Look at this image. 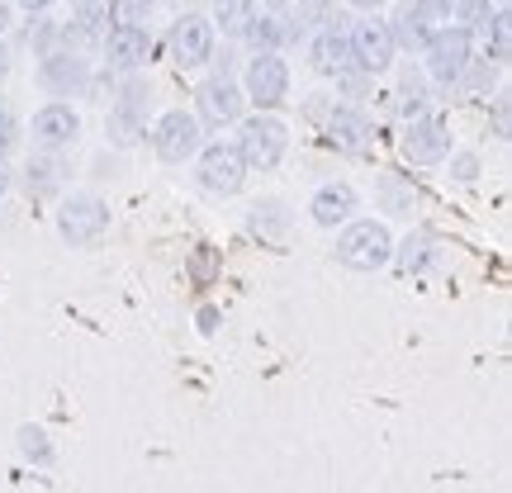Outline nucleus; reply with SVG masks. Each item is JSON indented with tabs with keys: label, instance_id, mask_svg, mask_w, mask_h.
Masks as SVG:
<instances>
[{
	"label": "nucleus",
	"instance_id": "1",
	"mask_svg": "<svg viewBox=\"0 0 512 493\" xmlns=\"http://www.w3.org/2000/svg\"><path fill=\"white\" fill-rule=\"evenodd\" d=\"M152 119H157V86L138 72L119 76V91H114L110 114H105V143L119 147V152L138 147L147 138Z\"/></svg>",
	"mask_w": 512,
	"mask_h": 493
},
{
	"label": "nucleus",
	"instance_id": "2",
	"mask_svg": "<svg viewBox=\"0 0 512 493\" xmlns=\"http://www.w3.org/2000/svg\"><path fill=\"white\" fill-rule=\"evenodd\" d=\"M233 128H238L233 147H238V157L247 171H275V166L285 162V152H290V124L275 110L242 114Z\"/></svg>",
	"mask_w": 512,
	"mask_h": 493
},
{
	"label": "nucleus",
	"instance_id": "3",
	"mask_svg": "<svg viewBox=\"0 0 512 493\" xmlns=\"http://www.w3.org/2000/svg\"><path fill=\"white\" fill-rule=\"evenodd\" d=\"M337 266H347V271H384L389 266V256H394V233H389V223L380 219H347L342 223V233H337Z\"/></svg>",
	"mask_w": 512,
	"mask_h": 493
},
{
	"label": "nucleus",
	"instance_id": "4",
	"mask_svg": "<svg viewBox=\"0 0 512 493\" xmlns=\"http://www.w3.org/2000/svg\"><path fill=\"white\" fill-rule=\"evenodd\" d=\"M470 62H475V34H465L460 24H441V29H432V38L422 43V72H427V81L441 86V91H451Z\"/></svg>",
	"mask_w": 512,
	"mask_h": 493
},
{
	"label": "nucleus",
	"instance_id": "5",
	"mask_svg": "<svg viewBox=\"0 0 512 493\" xmlns=\"http://www.w3.org/2000/svg\"><path fill=\"white\" fill-rule=\"evenodd\" d=\"M105 233H110V204L95 190L57 195V238L67 247H95Z\"/></svg>",
	"mask_w": 512,
	"mask_h": 493
},
{
	"label": "nucleus",
	"instance_id": "6",
	"mask_svg": "<svg viewBox=\"0 0 512 493\" xmlns=\"http://www.w3.org/2000/svg\"><path fill=\"white\" fill-rule=\"evenodd\" d=\"M34 81L43 95H53V100H72V95H91L95 86V67L86 53H72V48H48V53L38 57L34 67Z\"/></svg>",
	"mask_w": 512,
	"mask_h": 493
},
{
	"label": "nucleus",
	"instance_id": "7",
	"mask_svg": "<svg viewBox=\"0 0 512 493\" xmlns=\"http://www.w3.org/2000/svg\"><path fill=\"white\" fill-rule=\"evenodd\" d=\"M147 143H152V152H157L162 166H185V162H195V152L204 147V128L190 110H166L152 119Z\"/></svg>",
	"mask_w": 512,
	"mask_h": 493
},
{
	"label": "nucleus",
	"instance_id": "8",
	"mask_svg": "<svg viewBox=\"0 0 512 493\" xmlns=\"http://www.w3.org/2000/svg\"><path fill=\"white\" fill-rule=\"evenodd\" d=\"M195 119H200L204 133H223V128H233L247 114V95H242L238 76H204L200 86H195Z\"/></svg>",
	"mask_w": 512,
	"mask_h": 493
},
{
	"label": "nucleus",
	"instance_id": "9",
	"mask_svg": "<svg viewBox=\"0 0 512 493\" xmlns=\"http://www.w3.org/2000/svg\"><path fill=\"white\" fill-rule=\"evenodd\" d=\"M242 95L256 110H280L290 100V62L280 53H252L242 67Z\"/></svg>",
	"mask_w": 512,
	"mask_h": 493
},
{
	"label": "nucleus",
	"instance_id": "10",
	"mask_svg": "<svg viewBox=\"0 0 512 493\" xmlns=\"http://www.w3.org/2000/svg\"><path fill=\"white\" fill-rule=\"evenodd\" d=\"M195 185H200L204 195H242V185H247V166H242L238 147L233 143H204L195 152Z\"/></svg>",
	"mask_w": 512,
	"mask_h": 493
},
{
	"label": "nucleus",
	"instance_id": "11",
	"mask_svg": "<svg viewBox=\"0 0 512 493\" xmlns=\"http://www.w3.org/2000/svg\"><path fill=\"white\" fill-rule=\"evenodd\" d=\"M399 152H403V162H413V166L446 162V152H451V124H446V114L422 110L413 119H403Z\"/></svg>",
	"mask_w": 512,
	"mask_h": 493
},
{
	"label": "nucleus",
	"instance_id": "12",
	"mask_svg": "<svg viewBox=\"0 0 512 493\" xmlns=\"http://www.w3.org/2000/svg\"><path fill=\"white\" fill-rule=\"evenodd\" d=\"M399 62V48H394V34L375 10L366 19H351V67H361L366 76H384Z\"/></svg>",
	"mask_w": 512,
	"mask_h": 493
},
{
	"label": "nucleus",
	"instance_id": "13",
	"mask_svg": "<svg viewBox=\"0 0 512 493\" xmlns=\"http://www.w3.org/2000/svg\"><path fill=\"white\" fill-rule=\"evenodd\" d=\"M29 138L34 152H72L81 143V114L72 100H43L29 119Z\"/></svg>",
	"mask_w": 512,
	"mask_h": 493
},
{
	"label": "nucleus",
	"instance_id": "14",
	"mask_svg": "<svg viewBox=\"0 0 512 493\" xmlns=\"http://www.w3.org/2000/svg\"><path fill=\"white\" fill-rule=\"evenodd\" d=\"M147 57H152V29L147 24H110L100 38V62L110 76L143 72Z\"/></svg>",
	"mask_w": 512,
	"mask_h": 493
},
{
	"label": "nucleus",
	"instance_id": "15",
	"mask_svg": "<svg viewBox=\"0 0 512 493\" xmlns=\"http://www.w3.org/2000/svg\"><path fill=\"white\" fill-rule=\"evenodd\" d=\"M214 48H219V29H214V19L195 15V10L176 15V24H171V62H176L181 72L204 67V62L214 57Z\"/></svg>",
	"mask_w": 512,
	"mask_h": 493
},
{
	"label": "nucleus",
	"instance_id": "16",
	"mask_svg": "<svg viewBox=\"0 0 512 493\" xmlns=\"http://www.w3.org/2000/svg\"><path fill=\"white\" fill-rule=\"evenodd\" d=\"M323 133H328V147L332 152H342V157H361L375 138V124H370L366 105H351V100H332L328 119H323Z\"/></svg>",
	"mask_w": 512,
	"mask_h": 493
},
{
	"label": "nucleus",
	"instance_id": "17",
	"mask_svg": "<svg viewBox=\"0 0 512 493\" xmlns=\"http://www.w3.org/2000/svg\"><path fill=\"white\" fill-rule=\"evenodd\" d=\"M309 67L318 76H337L342 67H351V19L332 15L328 24H318L309 38Z\"/></svg>",
	"mask_w": 512,
	"mask_h": 493
},
{
	"label": "nucleus",
	"instance_id": "18",
	"mask_svg": "<svg viewBox=\"0 0 512 493\" xmlns=\"http://www.w3.org/2000/svg\"><path fill=\"white\" fill-rule=\"evenodd\" d=\"M105 29H110L105 0H81V5H72V19H62V48L91 57V53H100Z\"/></svg>",
	"mask_w": 512,
	"mask_h": 493
},
{
	"label": "nucleus",
	"instance_id": "19",
	"mask_svg": "<svg viewBox=\"0 0 512 493\" xmlns=\"http://www.w3.org/2000/svg\"><path fill=\"white\" fill-rule=\"evenodd\" d=\"M19 181H24V195L34 204H53L67 190V162H62V152H34L29 166L19 171Z\"/></svg>",
	"mask_w": 512,
	"mask_h": 493
},
{
	"label": "nucleus",
	"instance_id": "20",
	"mask_svg": "<svg viewBox=\"0 0 512 493\" xmlns=\"http://www.w3.org/2000/svg\"><path fill=\"white\" fill-rule=\"evenodd\" d=\"M389 72H394V95H389V110L399 114V119H413V114L432 110V81H427V72H422L418 62H394Z\"/></svg>",
	"mask_w": 512,
	"mask_h": 493
},
{
	"label": "nucleus",
	"instance_id": "21",
	"mask_svg": "<svg viewBox=\"0 0 512 493\" xmlns=\"http://www.w3.org/2000/svg\"><path fill=\"white\" fill-rule=\"evenodd\" d=\"M356 209H361V195H356L347 181H328V185H318V190H313L309 219L332 233V228H342L347 219H356Z\"/></svg>",
	"mask_w": 512,
	"mask_h": 493
},
{
	"label": "nucleus",
	"instance_id": "22",
	"mask_svg": "<svg viewBox=\"0 0 512 493\" xmlns=\"http://www.w3.org/2000/svg\"><path fill=\"white\" fill-rule=\"evenodd\" d=\"M384 24H389V34H394V48H399V53H422V43H427L432 29H437V19L427 15L418 0H399L394 15L384 19Z\"/></svg>",
	"mask_w": 512,
	"mask_h": 493
},
{
	"label": "nucleus",
	"instance_id": "23",
	"mask_svg": "<svg viewBox=\"0 0 512 493\" xmlns=\"http://www.w3.org/2000/svg\"><path fill=\"white\" fill-rule=\"evenodd\" d=\"M437 261H441V238L427 233V228H418V233H408L403 242H394V256H389V266H399L403 275H427Z\"/></svg>",
	"mask_w": 512,
	"mask_h": 493
},
{
	"label": "nucleus",
	"instance_id": "24",
	"mask_svg": "<svg viewBox=\"0 0 512 493\" xmlns=\"http://www.w3.org/2000/svg\"><path fill=\"white\" fill-rule=\"evenodd\" d=\"M290 223H294V214L280 195H266V200H256L247 209V233L261 242H285L290 238Z\"/></svg>",
	"mask_w": 512,
	"mask_h": 493
},
{
	"label": "nucleus",
	"instance_id": "25",
	"mask_svg": "<svg viewBox=\"0 0 512 493\" xmlns=\"http://www.w3.org/2000/svg\"><path fill=\"white\" fill-rule=\"evenodd\" d=\"M242 43L252 53H280L285 48V29H280V10H252L247 24H242Z\"/></svg>",
	"mask_w": 512,
	"mask_h": 493
},
{
	"label": "nucleus",
	"instance_id": "26",
	"mask_svg": "<svg viewBox=\"0 0 512 493\" xmlns=\"http://www.w3.org/2000/svg\"><path fill=\"white\" fill-rule=\"evenodd\" d=\"M375 195H380L384 214H413V209H418V190H413V181L399 176V171H384L380 181H375Z\"/></svg>",
	"mask_w": 512,
	"mask_h": 493
},
{
	"label": "nucleus",
	"instance_id": "27",
	"mask_svg": "<svg viewBox=\"0 0 512 493\" xmlns=\"http://www.w3.org/2000/svg\"><path fill=\"white\" fill-rule=\"evenodd\" d=\"M498 5H489V0H456L451 5V19H456L465 34H484L489 29V19H494Z\"/></svg>",
	"mask_w": 512,
	"mask_h": 493
},
{
	"label": "nucleus",
	"instance_id": "28",
	"mask_svg": "<svg viewBox=\"0 0 512 493\" xmlns=\"http://www.w3.org/2000/svg\"><path fill=\"white\" fill-rule=\"evenodd\" d=\"M252 10H256L252 0H219V10H214V29H223L228 38H238Z\"/></svg>",
	"mask_w": 512,
	"mask_h": 493
},
{
	"label": "nucleus",
	"instance_id": "29",
	"mask_svg": "<svg viewBox=\"0 0 512 493\" xmlns=\"http://www.w3.org/2000/svg\"><path fill=\"white\" fill-rule=\"evenodd\" d=\"M57 43H62V19L34 15V24H29V48H34V57H43L48 48H57Z\"/></svg>",
	"mask_w": 512,
	"mask_h": 493
},
{
	"label": "nucleus",
	"instance_id": "30",
	"mask_svg": "<svg viewBox=\"0 0 512 493\" xmlns=\"http://www.w3.org/2000/svg\"><path fill=\"white\" fill-rule=\"evenodd\" d=\"M105 10H110L114 24H147L157 0H105Z\"/></svg>",
	"mask_w": 512,
	"mask_h": 493
},
{
	"label": "nucleus",
	"instance_id": "31",
	"mask_svg": "<svg viewBox=\"0 0 512 493\" xmlns=\"http://www.w3.org/2000/svg\"><path fill=\"white\" fill-rule=\"evenodd\" d=\"M370 86H375V76H366L361 67H342V72H337V95H347L351 105H361L370 95Z\"/></svg>",
	"mask_w": 512,
	"mask_h": 493
},
{
	"label": "nucleus",
	"instance_id": "32",
	"mask_svg": "<svg viewBox=\"0 0 512 493\" xmlns=\"http://www.w3.org/2000/svg\"><path fill=\"white\" fill-rule=\"evenodd\" d=\"M19 143H24V124H19L15 105H10V100H5V95H0V152H5V157H10V152H15Z\"/></svg>",
	"mask_w": 512,
	"mask_h": 493
},
{
	"label": "nucleus",
	"instance_id": "33",
	"mask_svg": "<svg viewBox=\"0 0 512 493\" xmlns=\"http://www.w3.org/2000/svg\"><path fill=\"white\" fill-rule=\"evenodd\" d=\"M446 157H451V181L456 185H475L479 181V171H484V166H479L475 152H446Z\"/></svg>",
	"mask_w": 512,
	"mask_h": 493
},
{
	"label": "nucleus",
	"instance_id": "34",
	"mask_svg": "<svg viewBox=\"0 0 512 493\" xmlns=\"http://www.w3.org/2000/svg\"><path fill=\"white\" fill-rule=\"evenodd\" d=\"M19 437H24V451H29V456L48 460V446H43V432H34V427H24V432H19Z\"/></svg>",
	"mask_w": 512,
	"mask_h": 493
},
{
	"label": "nucleus",
	"instance_id": "35",
	"mask_svg": "<svg viewBox=\"0 0 512 493\" xmlns=\"http://www.w3.org/2000/svg\"><path fill=\"white\" fill-rule=\"evenodd\" d=\"M422 10H427V15L432 19H451V5H456V0H418Z\"/></svg>",
	"mask_w": 512,
	"mask_h": 493
},
{
	"label": "nucleus",
	"instance_id": "36",
	"mask_svg": "<svg viewBox=\"0 0 512 493\" xmlns=\"http://www.w3.org/2000/svg\"><path fill=\"white\" fill-rule=\"evenodd\" d=\"M10 185H15V166H10V157L0 152V195H10Z\"/></svg>",
	"mask_w": 512,
	"mask_h": 493
},
{
	"label": "nucleus",
	"instance_id": "37",
	"mask_svg": "<svg viewBox=\"0 0 512 493\" xmlns=\"http://www.w3.org/2000/svg\"><path fill=\"white\" fill-rule=\"evenodd\" d=\"M10 24H15V5H10V0H0V38L10 34Z\"/></svg>",
	"mask_w": 512,
	"mask_h": 493
},
{
	"label": "nucleus",
	"instance_id": "38",
	"mask_svg": "<svg viewBox=\"0 0 512 493\" xmlns=\"http://www.w3.org/2000/svg\"><path fill=\"white\" fill-rule=\"evenodd\" d=\"M10 67H15V57H10V43H5V38H0V81H5V76H10Z\"/></svg>",
	"mask_w": 512,
	"mask_h": 493
},
{
	"label": "nucleus",
	"instance_id": "39",
	"mask_svg": "<svg viewBox=\"0 0 512 493\" xmlns=\"http://www.w3.org/2000/svg\"><path fill=\"white\" fill-rule=\"evenodd\" d=\"M19 5H24L29 15H48V10H53L57 0H19Z\"/></svg>",
	"mask_w": 512,
	"mask_h": 493
},
{
	"label": "nucleus",
	"instance_id": "40",
	"mask_svg": "<svg viewBox=\"0 0 512 493\" xmlns=\"http://www.w3.org/2000/svg\"><path fill=\"white\" fill-rule=\"evenodd\" d=\"M351 5H356V10H366V15H370V10H380V5H389V0H351Z\"/></svg>",
	"mask_w": 512,
	"mask_h": 493
},
{
	"label": "nucleus",
	"instance_id": "41",
	"mask_svg": "<svg viewBox=\"0 0 512 493\" xmlns=\"http://www.w3.org/2000/svg\"><path fill=\"white\" fill-rule=\"evenodd\" d=\"M252 5H261V10H285V5H294V0H252Z\"/></svg>",
	"mask_w": 512,
	"mask_h": 493
},
{
	"label": "nucleus",
	"instance_id": "42",
	"mask_svg": "<svg viewBox=\"0 0 512 493\" xmlns=\"http://www.w3.org/2000/svg\"><path fill=\"white\" fill-rule=\"evenodd\" d=\"M72 5H81V0H72Z\"/></svg>",
	"mask_w": 512,
	"mask_h": 493
}]
</instances>
